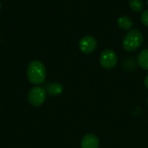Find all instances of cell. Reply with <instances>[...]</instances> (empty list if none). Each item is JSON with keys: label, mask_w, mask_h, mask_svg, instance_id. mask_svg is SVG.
Masks as SVG:
<instances>
[{"label": "cell", "mask_w": 148, "mask_h": 148, "mask_svg": "<svg viewBox=\"0 0 148 148\" xmlns=\"http://www.w3.org/2000/svg\"><path fill=\"white\" fill-rule=\"evenodd\" d=\"M118 62V57L114 50L107 49L103 50L100 56V64L106 69H114Z\"/></svg>", "instance_id": "277c9868"}, {"label": "cell", "mask_w": 148, "mask_h": 148, "mask_svg": "<svg viewBox=\"0 0 148 148\" xmlns=\"http://www.w3.org/2000/svg\"><path fill=\"white\" fill-rule=\"evenodd\" d=\"M97 47V41L93 36H85L79 41V49L84 54L93 53Z\"/></svg>", "instance_id": "5b68a950"}, {"label": "cell", "mask_w": 148, "mask_h": 148, "mask_svg": "<svg viewBox=\"0 0 148 148\" xmlns=\"http://www.w3.org/2000/svg\"><path fill=\"white\" fill-rule=\"evenodd\" d=\"M117 23H118V26L121 29H124V30H129L134 26L133 20L129 16H127L119 17L117 20Z\"/></svg>", "instance_id": "52a82bcc"}, {"label": "cell", "mask_w": 148, "mask_h": 148, "mask_svg": "<svg viewBox=\"0 0 148 148\" xmlns=\"http://www.w3.org/2000/svg\"><path fill=\"white\" fill-rule=\"evenodd\" d=\"M144 83H145V86H146V88L148 89V75L146 76V78H145V81H144Z\"/></svg>", "instance_id": "7c38bea8"}, {"label": "cell", "mask_w": 148, "mask_h": 148, "mask_svg": "<svg viewBox=\"0 0 148 148\" xmlns=\"http://www.w3.org/2000/svg\"><path fill=\"white\" fill-rule=\"evenodd\" d=\"M147 105H148V99H147Z\"/></svg>", "instance_id": "9a60e30c"}, {"label": "cell", "mask_w": 148, "mask_h": 148, "mask_svg": "<svg viewBox=\"0 0 148 148\" xmlns=\"http://www.w3.org/2000/svg\"><path fill=\"white\" fill-rule=\"evenodd\" d=\"M0 9H1V3H0Z\"/></svg>", "instance_id": "5bb4252c"}, {"label": "cell", "mask_w": 148, "mask_h": 148, "mask_svg": "<svg viewBox=\"0 0 148 148\" xmlns=\"http://www.w3.org/2000/svg\"><path fill=\"white\" fill-rule=\"evenodd\" d=\"M27 77L32 84L41 85L46 79V69L40 61H33L27 69Z\"/></svg>", "instance_id": "6da1fadb"}, {"label": "cell", "mask_w": 148, "mask_h": 148, "mask_svg": "<svg viewBox=\"0 0 148 148\" xmlns=\"http://www.w3.org/2000/svg\"><path fill=\"white\" fill-rule=\"evenodd\" d=\"M99 139L93 134H88L84 135L81 141L82 148H99Z\"/></svg>", "instance_id": "8992f818"}, {"label": "cell", "mask_w": 148, "mask_h": 148, "mask_svg": "<svg viewBox=\"0 0 148 148\" xmlns=\"http://www.w3.org/2000/svg\"><path fill=\"white\" fill-rule=\"evenodd\" d=\"M47 92L53 96L60 95L63 92V86L60 83H51L47 87Z\"/></svg>", "instance_id": "9c48e42d"}, {"label": "cell", "mask_w": 148, "mask_h": 148, "mask_svg": "<svg viewBox=\"0 0 148 148\" xmlns=\"http://www.w3.org/2000/svg\"><path fill=\"white\" fill-rule=\"evenodd\" d=\"M143 39V35L139 29H132L124 36L122 46L126 51L133 52L140 48Z\"/></svg>", "instance_id": "7a4b0ae2"}, {"label": "cell", "mask_w": 148, "mask_h": 148, "mask_svg": "<svg viewBox=\"0 0 148 148\" xmlns=\"http://www.w3.org/2000/svg\"><path fill=\"white\" fill-rule=\"evenodd\" d=\"M47 98V91L40 86L32 88L28 93V101L33 107H40Z\"/></svg>", "instance_id": "3957f363"}, {"label": "cell", "mask_w": 148, "mask_h": 148, "mask_svg": "<svg viewBox=\"0 0 148 148\" xmlns=\"http://www.w3.org/2000/svg\"><path fill=\"white\" fill-rule=\"evenodd\" d=\"M140 19H141V22L142 23L148 27V10H144L142 13H141V16H140Z\"/></svg>", "instance_id": "8fae6325"}, {"label": "cell", "mask_w": 148, "mask_h": 148, "mask_svg": "<svg viewBox=\"0 0 148 148\" xmlns=\"http://www.w3.org/2000/svg\"><path fill=\"white\" fill-rule=\"evenodd\" d=\"M129 6L132 10L135 12H140L143 10L144 4L142 0H129Z\"/></svg>", "instance_id": "30bf717a"}, {"label": "cell", "mask_w": 148, "mask_h": 148, "mask_svg": "<svg viewBox=\"0 0 148 148\" xmlns=\"http://www.w3.org/2000/svg\"><path fill=\"white\" fill-rule=\"evenodd\" d=\"M138 63L141 69L148 70V49L141 50L138 56Z\"/></svg>", "instance_id": "ba28073f"}, {"label": "cell", "mask_w": 148, "mask_h": 148, "mask_svg": "<svg viewBox=\"0 0 148 148\" xmlns=\"http://www.w3.org/2000/svg\"><path fill=\"white\" fill-rule=\"evenodd\" d=\"M147 5H148V0H147Z\"/></svg>", "instance_id": "4fadbf2b"}]
</instances>
